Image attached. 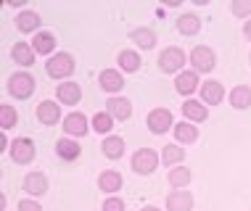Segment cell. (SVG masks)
<instances>
[{
  "mask_svg": "<svg viewBox=\"0 0 251 211\" xmlns=\"http://www.w3.org/2000/svg\"><path fill=\"white\" fill-rule=\"evenodd\" d=\"M222 98H225V87H222V82L212 79V82L201 85V103L203 106H217V103H222Z\"/></svg>",
  "mask_w": 251,
  "mask_h": 211,
  "instance_id": "obj_8",
  "label": "cell"
},
{
  "mask_svg": "<svg viewBox=\"0 0 251 211\" xmlns=\"http://www.w3.org/2000/svg\"><path fill=\"white\" fill-rule=\"evenodd\" d=\"M243 35H246V40H251V19L243 24Z\"/></svg>",
  "mask_w": 251,
  "mask_h": 211,
  "instance_id": "obj_38",
  "label": "cell"
},
{
  "mask_svg": "<svg viewBox=\"0 0 251 211\" xmlns=\"http://www.w3.org/2000/svg\"><path fill=\"white\" fill-rule=\"evenodd\" d=\"M106 111L111 114L114 119H130V114H132V103L127 98H108L106 100Z\"/></svg>",
  "mask_w": 251,
  "mask_h": 211,
  "instance_id": "obj_12",
  "label": "cell"
},
{
  "mask_svg": "<svg viewBox=\"0 0 251 211\" xmlns=\"http://www.w3.org/2000/svg\"><path fill=\"white\" fill-rule=\"evenodd\" d=\"M233 13H235V16H249V13H251V3L235 0V3H233Z\"/></svg>",
  "mask_w": 251,
  "mask_h": 211,
  "instance_id": "obj_33",
  "label": "cell"
},
{
  "mask_svg": "<svg viewBox=\"0 0 251 211\" xmlns=\"http://www.w3.org/2000/svg\"><path fill=\"white\" fill-rule=\"evenodd\" d=\"M175 138H177V142H196L199 140V129L182 121V124H175Z\"/></svg>",
  "mask_w": 251,
  "mask_h": 211,
  "instance_id": "obj_30",
  "label": "cell"
},
{
  "mask_svg": "<svg viewBox=\"0 0 251 211\" xmlns=\"http://www.w3.org/2000/svg\"><path fill=\"white\" fill-rule=\"evenodd\" d=\"M146 124L148 129H151L153 135H164L167 129H172V111L169 108H153L151 114H148V119H146Z\"/></svg>",
  "mask_w": 251,
  "mask_h": 211,
  "instance_id": "obj_6",
  "label": "cell"
},
{
  "mask_svg": "<svg viewBox=\"0 0 251 211\" xmlns=\"http://www.w3.org/2000/svg\"><path fill=\"white\" fill-rule=\"evenodd\" d=\"M11 159L16 161V164H32V159H35V142L29 138H19L11 142Z\"/></svg>",
  "mask_w": 251,
  "mask_h": 211,
  "instance_id": "obj_7",
  "label": "cell"
},
{
  "mask_svg": "<svg viewBox=\"0 0 251 211\" xmlns=\"http://www.w3.org/2000/svg\"><path fill=\"white\" fill-rule=\"evenodd\" d=\"M56 95H58V103L74 106V103H79V98H82V90H79L77 82H61L56 87Z\"/></svg>",
  "mask_w": 251,
  "mask_h": 211,
  "instance_id": "obj_10",
  "label": "cell"
},
{
  "mask_svg": "<svg viewBox=\"0 0 251 211\" xmlns=\"http://www.w3.org/2000/svg\"><path fill=\"white\" fill-rule=\"evenodd\" d=\"M37 119L43 121V124H58L61 108H58L56 100H43V103L37 106Z\"/></svg>",
  "mask_w": 251,
  "mask_h": 211,
  "instance_id": "obj_13",
  "label": "cell"
},
{
  "mask_svg": "<svg viewBox=\"0 0 251 211\" xmlns=\"http://www.w3.org/2000/svg\"><path fill=\"white\" fill-rule=\"evenodd\" d=\"M56 153H58V159H64V161H74V159H79V145L74 140H58Z\"/></svg>",
  "mask_w": 251,
  "mask_h": 211,
  "instance_id": "obj_28",
  "label": "cell"
},
{
  "mask_svg": "<svg viewBox=\"0 0 251 211\" xmlns=\"http://www.w3.org/2000/svg\"><path fill=\"white\" fill-rule=\"evenodd\" d=\"M230 106L233 108H249L251 106V87L249 85H238V87H233L230 90Z\"/></svg>",
  "mask_w": 251,
  "mask_h": 211,
  "instance_id": "obj_20",
  "label": "cell"
},
{
  "mask_svg": "<svg viewBox=\"0 0 251 211\" xmlns=\"http://www.w3.org/2000/svg\"><path fill=\"white\" fill-rule=\"evenodd\" d=\"M119 66L125 71H138L140 69V56L135 50H122L119 53Z\"/></svg>",
  "mask_w": 251,
  "mask_h": 211,
  "instance_id": "obj_31",
  "label": "cell"
},
{
  "mask_svg": "<svg viewBox=\"0 0 251 211\" xmlns=\"http://www.w3.org/2000/svg\"><path fill=\"white\" fill-rule=\"evenodd\" d=\"M182 117L191 119V121H206V106L201 103V100H185L182 103Z\"/></svg>",
  "mask_w": 251,
  "mask_h": 211,
  "instance_id": "obj_21",
  "label": "cell"
},
{
  "mask_svg": "<svg viewBox=\"0 0 251 211\" xmlns=\"http://www.w3.org/2000/svg\"><path fill=\"white\" fill-rule=\"evenodd\" d=\"M8 5H13V8H24L26 0H8Z\"/></svg>",
  "mask_w": 251,
  "mask_h": 211,
  "instance_id": "obj_37",
  "label": "cell"
},
{
  "mask_svg": "<svg viewBox=\"0 0 251 211\" xmlns=\"http://www.w3.org/2000/svg\"><path fill=\"white\" fill-rule=\"evenodd\" d=\"M167 180H169V185L172 188H188V182H191V169L188 166H172L169 169V174H167Z\"/></svg>",
  "mask_w": 251,
  "mask_h": 211,
  "instance_id": "obj_25",
  "label": "cell"
},
{
  "mask_svg": "<svg viewBox=\"0 0 251 211\" xmlns=\"http://www.w3.org/2000/svg\"><path fill=\"white\" fill-rule=\"evenodd\" d=\"M111 127H114V117H111L108 111L96 114V117H93V129H96V132L108 135V132H111Z\"/></svg>",
  "mask_w": 251,
  "mask_h": 211,
  "instance_id": "obj_32",
  "label": "cell"
},
{
  "mask_svg": "<svg viewBox=\"0 0 251 211\" xmlns=\"http://www.w3.org/2000/svg\"><path fill=\"white\" fill-rule=\"evenodd\" d=\"M8 148H11L8 138H5V132H0V151H8Z\"/></svg>",
  "mask_w": 251,
  "mask_h": 211,
  "instance_id": "obj_36",
  "label": "cell"
},
{
  "mask_svg": "<svg viewBox=\"0 0 251 211\" xmlns=\"http://www.w3.org/2000/svg\"><path fill=\"white\" fill-rule=\"evenodd\" d=\"M140 211H161V209H156V206H146V209H140Z\"/></svg>",
  "mask_w": 251,
  "mask_h": 211,
  "instance_id": "obj_39",
  "label": "cell"
},
{
  "mask_svg": "<svg viewBox=\"0 0 251 211\" xmlns=\"http://www.w3.org/2000/svg\"><path fill=\"white\" fill-rule=\"evenodd\" d=\"M175 90H177L180 95H191L196 90H201L199 87V74L196 71H180L177 79H175Z\"/></svg>",
  "mask_w": 251,
  "mask_h": 211,
  "instance_id": "obj_11",
  "label": "cell"
},
{
  "mask_svg": "<svg viewBox=\"0 0 251 211\" xmlns=\"http://www.w3.org/2000/svg\"><path fill=\"white\" fill-rule=\"evenodd\" d=\"M122 153H125V140L117 138V135H108L103 140V156L111 161H117V159H122Z\"/></svg>",
  "mask_w": 251,
  "mask_h": 211,
  "instance_id": "obj_23",
  "label": "cell"
},
{
  "mask_svg": "<svg viewBox=\"0 0 251 211\" xmlns=\"http://www.w3.org/2000/svg\"><path fill=\"white\" fill-rule=\"evenodd\" d=\"M177 29L182 32V35H199L201 19L196 16V13H182V16L177 19Z\"/></svg>",
  "mask_w": 251,
  "mask_h": 211,
  "instance_id": "obj_26",
  "label": "cell"
},
{
  "mask_svg": "<svg viewBox=\"0 0 251 211\" xmlns=\"http://www.w3.org/2000/svg\"><path fill=\"white\" fill-rule=\"evenodd\" d=\"M11 58L16 61V64H22V66H32L35 64V47L26 45V43H16L11 47Z\"/></svg>",
  "mask_w": 251,
  "mask_h": 211,
  "instance_id": "obj_19",
  "label": "cell"
},
{
  "mask_svg": "<svg viewBox=\"0 0 251 211\" xmlns=\"http://www.w3.org/2000/svg\"><path fill=\"white\" fill-rule=\"evenodd\" d=\"M98 82L106 93H119L122 87H125V77H122L117 69H106V71H100Z\"/></svg>",
  "mask_w": 251,
  "mask_h": 211,
  "instance_id": "obj_15",
  "label": "cell"
},
{
  "mask_svg": "<svg viewBox=\"0 0 251 211\" xmlns=\"http://www.w3.org/2000/svg\"><path fill=\"white\" fill-rule=\"evenodd\" d=\"M167 209L169 211H191L193 209V195L188 190H175L167 195Z\"/></svg>",
  "mask_w": 251,
  "mask_h": 211,
  "instance_id": "obj_9",
  "label": "cell"
},
{
  "mask_svg": "<svg viewBox=\"0 0 251 211\" xmlns=\"http://www.w3.org/2000/svg\"><path fill=\"white\" fill-rule=\"evenodd\" d=\"M16 124H19V111L13 106L3 103V106H0V127H3V132H5V129H11V127H16Z\"/></svg>",
  "mask_w": 251,
  "mask_h": 211,
  "instance_id": "obj_29",
  "label": "cell"
},
{
  "mask_svg": "<svg viewBox=\"0 0 251 211\" xmlns=\"http://www.w3.org/2000/svg\"><path fill=\"white\" fill-rule=\"evenodd\" d=\"M64 129H66V135L82 138V135H87V119L82 114H69V117L64 119Z\"/></svg>",
  "mask_w": 251,
  "mask_h": 211,
  "instance_id": "obj_18",
  "label": "cell"
},
{
  "mask_svg": "<svg viewBox=\"0 0 251 211\" xmlns=\"http://www.w3.org/2000/svg\"><path fill=\"white\" fill-rule=\"evenodd\" d=\"M24 190L32 195H43L45 190H48V177H45L43 172H32L24 177Z\"/></svg>",
  "mask_w": 251,
  "mask_h": 211,
  "instance_id": "obj_16",
  "label": "cell"
},
{
  "mask_svg": "<svg viewBox=\"0 0 251 211\" xmlns=\"http://www.w3.org/2000/svg\"><path fill=\"white\" fill-rule=\"evenodd\" d=\"M182 66H185V53H182L180 47H164V50L159 53V69L164 74H175V71H180Z\"/></svg>",
  "mask_w": 251,
  "mask_h": 211,
  "instance_id": "obj_4",
  "label": "cell"
},
{
  "mask_svg": "<svg viewBox=\"0 0 251 211\" xmlns=\"http://www.w3.org/2000/svg\"><path fill=\"white\" fill-rule=\"evenodd\" d=\"M45 71H48V77H53V79H66L74 71V58L69 53H56V56H50V61L45 64Z\"/></svg>",
  "mask_w": 251,
  "mask_h": 211,
  "instance_id": "obj_2",
  "label": "cell"
},
{
  "mask_svg": "<svg viewBox=\"0 0 251 211\" xmlns=\"http://www.w3.org/2000/svg\"><path fill=\"white\" fill-rule=\"evenodd\" d=\"M16 29L22 32V35H32V32L40 29V16L37 11H22L16 16Z\"/></svg>",
  "mask_w": 251,
  "mask_h": 211,
  "instance_id": "obj_14",
  "label": "cell"
},
{
  "mask_svg": "<svg viewBox=\"0 0 251 211\" xmlns=\"http://www.w3.org/2000/svg\"><path fill=\"white\" fill-rule=\"evenodd\" d=\"M130 40L138 47H143V50H151V47L156 45V35H153V29H148V26H140V29H132V35Z\"/></svg>",
  "mask_w": 251,
  "mask_h": 211,
  "instance_id": "obj_22",
  "label": "cell"
},
{
  "mask_svg": "<svg viewBox=\"0 0 251 211\" xmlns=\"http://www.w3.org/2000/svg\"><path fill=\"white\" fill-rule=\"evenodd\" d=\"M19 211H43V206L37 201H22L19 203Z\"/></svg>",
  "mask_w": 251,
  "mask_h": 211,
  "instance_id": "obj_35",
  "label": "cell"
},
{
  "mask_svg": "<svg viewBox=\"0 0 251 211\" xmlns=\"http://www.w3.org/2000/svg\"><path fill=\"white\" fill-rule=\"evenodd\" d=\"M8 93L16 100H26L32 93H35V77H32V74H26V71H16L8 79Z\"/></svg>",
  "mask_w": 251,
  "mask_h": 211,
  "instance_id": "obj_1",
  "label": "cell"
},
{
  "mask_svg": "<svg viewBox=\"0 0 251 211\" xmlns=\"http://www.w3.org/2000/svg\"><path fill=\"white\" fill-rule=\"evenodd\" d=\"M103 211H125V203H122V198H108L103 203Z\"/></svg>",
  "mask_w": 251,
  "mask_h": 211,
  "instance_id": "obj_34",
  "label": "cell"
},
{
  "mask_svg": "<svg viewBox=\"0 0 251 211\" xmlns=\"http://www.w3.org/2000/svg\"><path fill=\"white\" fill-rule=\"evenodd\" d=\"M161 159H164V166L182 164V161H185V148H182V145H164Z\"/></svg>",
  "mask_w": 251,
  "mask_h": 211,
  "instance_id": "obj_27",
  "label": "cell"
},
{
  "mask_svg": "<svg viewBox=\"0 0 251 211\" xmlns=\"http://www.w3.org/2000/svg\"><path fill=\"white\" fill-rule=\"evenodd\" d=\"M191 64H193V71L206 74V71H212L214 66H217V56H214L212 47H206V45H196L193 50H191Z\"/></svg>",
  "mask_w": 251,
  "mask_h": 211,
  "instance_id": "obj_3",
  "label": "cell"
},
{
  "mask_svg": "<svg viewBox=\"0 0 251 211\" xmlns=\"http://www.w3.org/2000/svg\"><path fill=\"white\" fill-rule=\"evenodd\" d=\"M32 47H35L37 56H50V53L56 50V37H53L50 32H37L35 40H32Z\"/></svg>",
  "mask_w": 251,
  "mask_h": 211,
  "instance_id": "obj_17",
  "label": "cell"
},
{
  "mask_svg": "<svg viewBox=\"0 0 251 211\" xmlns=\"http://www.w3.org/2000/svg\"><path fill=\"white\" fill-rule=\"evenodd\" d=\"M156 166H159V153H156L153 148H140V151L132 156V169L138 174H153Z\"/></svg>",
  "mask_w": 251,
  "mask_h": 211,
  "instance_id": "obj_5",
  "label": "cell"
},
{
  "mask_svg": "<svg viewBox=\"0 0 251 211\" xmlns=\"http://www.w3.org/2000/svg\"><path fill=\"white\" fill-rule=\"evenodd\" d=\"M98 188L106 190V193H117V190L122 188V174L114 172V169H108V172H100V177H98Z\"/></svg>",
  "mask_w": 251,
  "mask_h": 211,
  "instance_id": "obj_24",
  "label": "cell"
}]
</instances>
